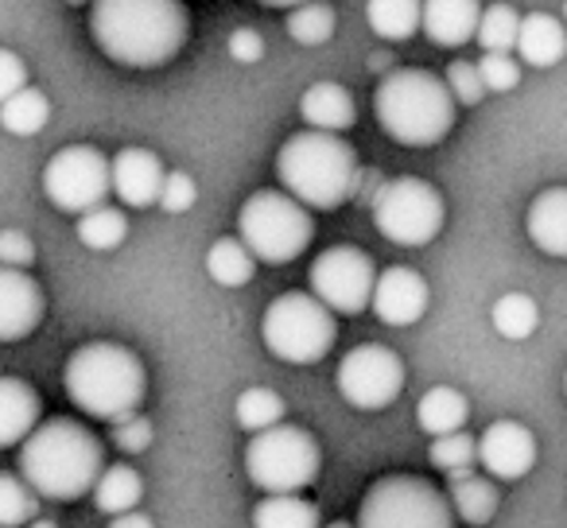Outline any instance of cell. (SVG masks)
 <instances>
[{"label":"cell","mask_w":567,"mask_h":528,"mask_svg":"<svg viewBox=\"0 0 567 528\" xmlns=\"http://www.w3.org/2000/svg\"><path fill=\"white\" fill-rule=\"evenodd\" d=\"M358 152L334 133H296L276 152V179L296 203L308 210H339L354 198L358 187Z\"/></svg>","instance_id":"obj_4"},{"label":"cell","mask_w":567,"mask_h":528,"mask_svg":"<svg viewBox=\"0 0 567 528\" xmlns=\"http://www.w3.org/2000/svg\"><path fill=\"white\" fill-rule=\"evenodd\" d=\"M528 241L548 257H567V187H548L528 203Z\"/></svg>","instance_id":"obj_19"},{"label":"cell","mask_w":567,"mask_h":528,"mask_svg":"<svg viewBox=\"0 0 567 528\" xmlns=\"http://www.w3.org/2000/svg\"><path fill=\"white\" fill-rule=\"evenodd\" d=\"M105 470V451L79 420H48L20 447V478L48 501H74L94 494Z\"/></svg>","instance_id":"obj_2"},{"label":"cell","mask_w":567,"mask_h":528,"mask_svg":"<svg viewBox=\"0 0 567 528\" xmlns=\"http://www.w3.org/2000/svg\"><path fill=\"white\" fill-rule=\"evenodd\" d=\"M284 412H288V404H284V396L272 393V389H245V393L234 401L237 424H241L245 432H252V435L284 424Z\"/></svg>","instance_id":"obj_32"},{"label":"cell","mask_w":567,"mask_h":528,"mask_svg":"<svg viewBox=\"0 0 567 528\" xmlns=\"http://www.w3.org/2000/svg\"><path fill=\"white\" fill-rule=\"evenodd\" d=\"M373 315L385 327H412L424 319L427 311V280L416 269H393L378 272V284H373V300H370Z\"/></svg>","instance_id":"obj_15"},{"label":"cell","mask_w":567,"mask_h":528,"mask_svg":"<svg viewBox=\"0 0 567 528\" xmlns=\"http://www.w3.org/2000/svg\"><path fill=\"white\" fill-rule=\"evenodd\" d=\"M43 288L28 272L0 269V342H20L43 323Z\"/></svg>","instance_id":"obj_16"},{"label":"cell","mask_w":567,"mask_h":528,"mask_svg":"<svg viewBox=\"0 0 567 528\" xmlns=\"http://www.w3.org/2000/svg\"><path fill=\"white\" fill-rule=\"evenodd\" d=\"M63 389L79 412L121 424V420L141 412L148 377H144V362L128 346L86 342L66 358Z\"/></svg>","instance_id":"obj_3"},{"label":"cell","mask_w":567,"mask_h":528,"mask_svg":"<svg viewBox=\"0 0 567 528\" xmlns=\"http://www.w3.org/2000/svg\"><path fill=\"white\" fill-rule=\"evenodd\" d=\"M311 296L334 315H362L373 300L378 269L358 245H334L311 260Z\"/></svg>","instance_id":"obj_12"},{"label":"cell","mask_w":567,"mask_h":528,"mask_svg":"<svg viewBox=\"0 0 567 528\" xmlns=\"http://www.w3.org/2000/svg\"><path fill=\"white\" fill-rule=\"evenodd\" d=\"M43 195L63 214H90L113 195V159L90 144H71L55 152L43 167Z\"/></svg>","instance_id":"obj_11"},{"label":"cell","mask_w":567,"mask_h":528,"mask_svg":"<svg viewBox=\"0 0 567 528\" xmlns=\"http://www.w3.org/2000/svg\"><path fill=\"white\" fill-rule=\"evenodd\" d=\"M300 117L308 121V128L316 133H347L358 121V105L354 94L339 82H316V86L303 90L300 97Z\"/></svg>","instance_id":"obj_20"},{"label":"cell","mask_w":567,"mask_h":528,"mask_svg":"<svg viewBox=\"0 0 567 528\" xmlns=\"http://www.w3.org/2000/svg\"><path fill=\"white\" fill-rule=\"evenodd\" d=\"M35 260V245L20 229H0V269H20L28 272Z\"/></svg>","instance_id":"obj_39"},{"label":"cell","mask_w":567,"mask_h":528,"mask_svg":"<svg viewBox=\"0 0 567 528\" xmlns=\"http://www.w3.org/2000/svg\"><path fill=\"white\" fill-rule=\"evenodd\" d=\"M195 198H198V187H195V179H190L187 172H167L164 190H159V206H164L167 214L190 210V206H195Z\"/></svg>","instance_id":"obj_40"},{"label":"cell","mask_w":567,"mask_h":528,"mask_svg":"<svg viewBox=\"0 0 567 528\" xmlns=\"http://www.w3.org/2000/svg\"><path fill=\"white\" fill-rule=\"evenodd\" d=\"M427 458H432L435 470H443L447 478H451V474H463V470H471V466L478 463V439H471L466 432L440 435V439H432Z\"/></svg>","instance_id":"obj_36"},{"label":"cell","mask_w":567,"mask_h":528,"mask_svg":"<svg viewBox=\"0 0 567 528\" xmlns=\"http://www.w3.org/2000/svg\"><path fill=\"white\" fill-rule=\"evenodd\" d=\"M229 59H234V63H260V59H265V40H260L257 32H252V28H237L234 35H229Z\"/></svg>","instance_id":"obj_43"},{"label":"cell","mask_w":567,"mask_h":528,"mask_svg":"<svg viewBox=\"0 0 567 528\" xmlns=\"http://www.w3.org/2000/svg\"><path fill=\"white\" fill-rule=\"evenodd\" d=\"M110 528H156V525H152V520L144 517V513L133 509V513H121V517H113Z\"/></svg>","instance_id":"obj_44"},{"label":"cell","mask_w":567,"mask_h":528,"mask_svg":"<svg viewBox=\"0 0 567 528\" xmlns=\"http://www.w3.org/2000/svg\"><path fill=\"white\" fill-rule=\"evenodd\" d=\"M323 451L316 435L292 424H276L268 432L252 435L245 447V474L257 489L272 494H300L319 478Z\"/></svg>","instance_id":"obj_8"},{"label":"cell","mask_w":567,"mask_h":528,"mask_svg":"<svg viewBox=\"0 0 567 528\" xmlns=\"http://www.w3.org/2000/svg\"><path fill=\"white\" fill-rule=\"evenodd\" d=\"M35 509H40V494L17 474H0V528L32 525Z\"/></svg>","instance_id":"obj_35"},{"label":"cell","mask_w":567,"mask_h":528,"mask_svg":"<svg viewBox=\"0 0 567 528\" xmlns=\"http://www.w3.org/2000/svg\"><path fill=\"white\" fill-rule=\"evenodd\" d=\"M354 528H455V509L427 478L389 474L365 489Z\"/></svg>","instance_id":"obj_9"},{"label":"cell","mask_w":567,"mask_h":528,"mask_svg":"<svg viewBox=\"0 0 567 528\" xmlns=\"http://www.w3.org/2000/svg\"><path fill=\"white\" fill-rule=\"evenodd\" d=\"M365 20L373 35L404 43L424 28V0H365Z\"/></svg>","instance_id":"obj_25"},{"label":"cell","mask_w":567,"mask_h":528,"mask_svg":"<svg viewBox=\"0 0 567 528\" xmlns=\"http://www.w3.org/2000/svg\"><path fill=\"white\" fill-rule=\"evenodd\" d=\"M237 237L265 265H288L311 245L316 221L288 190H252L237 210Z\"/></svg>","instance_id":"obj_6"},{"label":"cell","mask_w":567,"mask_h":528,"mask_svg":"<svg viewBox=\"0 0 567 528\" xmlns=\"http://www.w3.org/2000/svg\"><path fill=\"white\" fill-rule=\"evenodd\" d=\"M370 210L378 234L393 245H404V249H420V245L435 241L443 229V218H447L443 195L432 183L416 179V175L381 183Z\"/></svg>","instance_id":"obj_10"},{"label":"cell","mask_w":567,"mask_h":528,"mask_svg":"<svg viewBox=\"0 0 567 528\" xmlns=\"http://www.w3.org/2000/svg\"><path fill=\"white\" fill-rule=\"evenodd\" d=\"M327 528H354V525H347V520H334V525H327Z\"/></svg>","instance_id":"obj_47"},{"label":"cell","mask_w":567,"mask_h":528,"mask_svg":"<svg viewBox=\"0 0 567 528\" xmlns=\"http://www.w3.org/2000/svg\"><path fill=\"white\" fill-rule=\"evenodd\" d=\"M517 55L525 66L548 71L567 55V28L548 12H528L520 17V35H517Z\"/></svg>","instance_id":"obj_22"},{"label":"cell","mask_w":567,"mask_h":528,"mask_svg":"<svg viewBox=\"0 0 567 528\" xmlns=\"http://www.w3.org/2000/svg\"><path fill=\"white\" fill-rule=\"evenodd\" d=\"M466 416H471V404H466V396L458 393V389H451V385L427 389V393L420 396V404H416V424L424 427L432 439L463 432Z\"/></svg>","instance_id":"obj_23"},{"label":"cell","mask_w":567,"mask_h":528,"mask_svg":"<svg viewBox=\"0 0 567 528\" xmlns=\"http://www.w3.org/2000/svg\"><path fill=\"white\" fill-rule=\"evenodd\" d=\"M90 35L105 59L133 71H152L187 48L190 12L183 0H94Z\"/></svg>","instance_id":"obj_1"},{"label":"cell","mask_w":567,"mask_h":528,"mask_svg":"<svg viewBox=\"0 0 567 528\" xmlns=\"http://www.w3.org/2000/svg\"><path fill=\"white\" fill-rule=\"evenodd\" d=\"M125 237H128V218L117 210V206H97V210H90L79 218V241L94 252L117 249Z\"/></svg>","instance_id":"obj_33"},{"label":"cell","mask_w":567,"mask_h":528,"mask_svg":"<svg viewBox=\"0 0 567 528\" xmlns=\"http://www.w3.org/2000/svg\"><path fill=\"white\" fill-rule=\"evenodd\" d=\"M334 385H339L342 401L354 404V408H389L404 389V362L381 342H365V346H354L339 362Z\"/></svg>","instance_id":"obj_13"},{"label":"cell","mask_w":567,"mask_h":528,"mask_svg":"<svg viewBox=\"0 0 567 528\" xmlns=\"http://www.w3.org/2000/svg\"><path fill=\"white\" fill-rule=\"evenodd\" d=\"M447 501H451V509H455V517L463 520V525L478 528V525H486V520H494L497 489H494V482L482 478V474L463 470V474H451Z\"/></svg>","instance_id":"obj_24"},{"label":"cell","mask_w":567,"mask_h":528,"mask_svg":"<svg viewBox=\"0 0 567 528\" xmlns=\"http://www.w3.org/2000/svg\"><path fill=\"white\" fill-rule=\"evenodd\" d=\"M141 474L133 470V466H105L102 478H97L94 486V505L102 513H110V517H121V513H133L136 505H141Z\"/></svg>","instance_id":"obj_28"},{"label":"cell","mask_w":567,"mask_h":528,"mask_svg":"<svg viewBox=\"0 0 567 528\" xmlns=\"http://www.w3.org/2000/svg\"><path fill=\"white\" fill-rule=\"evenodd\" d=\"M40 393L20 377H0V447L24 443L40 427Z\"/></svg>","instance_id":"obj_21"},{"label":"cell","mask_w":567,"mask_h":528,"mask_svg":"<svg viewBox=\"0 0 567 528\" xmlns=\"http://www.w3.org/2000/svg\"><path fill=\"white\" fill-rule=\"evenodd\" d=\"M373 113L389 141L404 148H432L455 128V97L447 82L420 66H401L381 79Z\"/></svg>","instance_id":"obj_5"},{"label":"cell","mask_w":567,"mask_h":528,"mask_svg":"<svg viewBox=\"0 0 567 528\" xmlns=\"http://www.w3.org/2000/svg\"><path fill=\"white\" fill-rule=\"evenodd\" d=\"M564 24H567V4H564Z\"/></svg>","instance_id":"obj_49"},{"label":"cell","mask_w":567,"mask_h":528,"mask_svg":"<svg viewBox=\"0 0 567 528\" xmlns=\"http://www.w3.org/2000/svg\"><path fill=\"white\" fill-rule=\"evenodd\" d=\"M288 35L300 48H323L334 35V9L327 0H308V4L288 12Z\"/></svg>","instance_id":"obj_34"},{"label":"cell","mask_w":567,"mask_h":528,"mask_svg":"<svg viewBox=\"0 0 567 528\" xmlns=\"http://www.w3.org/2000/svg\"><path fill=\"white\" fill-rule=\"evenodd\" d=\"M443 82H447L455 105H478L482 97H486V82H482V74H478V63H466V59H455V63L447 66V79Z\"/></svg>","instance_id":"obj_37"},{"label":"cell","mask_w":567,"mask_h":528,"mask_svg":"<svg viewBox=\"0 0 567 528\" xmlns=\"http://www.w3.org/2000/svg\"><path fill=\"white\" fill-rule=\"evenodd\" d=\"M478 74L486 82V94H509L520 82V63L513 55H482Z\"/></svg>","instance_id":"obj_38"},{"label":"cell","mask_w":567,"mask_h":528,"mask_svg":"<svg viewBox=\"0 0 567 528\" xmlns=\"http://www.w3.org/2000/svg\"><path fill=\"white\" fill-rule=\"evenodd\" d=\"M28 528H59V525H55V520H32Z\"/></svg>","instance_id":"obj_46"},{"label":"cell","mask_w":567,"mask_h":528,"mask_svg":"<svg viewBox=\"0 0 567 528\" xmlns=\"http://www.w3.org/2000/svg\"><path fill=\"white\" fill-rule=\"evenodd\" d=\"M478 463L486 474L502 482H517L533 470L536 463V439L517 420H497L482 432L478 439Z\"/></svg>","instance_id":"obj_14"},{"label":"cell","mask_w":567,"mask_h":528,"mask_svg":"<svg viewBox=\"0 0 567 528\" xmlns=\"http://www.w3.org/2000/svg\"><path fill=\"white\" fill-rule=\"evenodd\" d=\"M564 393H567V373H564Z\"/></svg>","instance_id":"obj_50"},{"label":"cell","mask_w":567,"mask_h":528,"mask_svg":"<svg viewBox=\"0 0 567 528\" xmlns=\"http://www.w3.org/2000/svg\"><path fill=\"white\" fill-rule=\"evenodd\" d=\"M48 121H51V102H48V94L35 86H24L17 97H9V102L0 105V125H4V133H12V136L43 133Z\"/></svg>","instance_id":"obj_29"},{"label":"cell","mask_w":567,"mask_h":528,"mask_svg":"<svg viewBox=\"0 0 567 528\" xmlns=\"http://www.w3.org/2000/svg\"><path fill=\"white\" fill-rule=\"evenodd\" d=\"M148 443H152V424L141 412L121 420V424H113V447L125 451V455H141V451H148Z\"/></svg>","instance_id":"obj_41"},{"label":"cell","mask_w":567,"mask_h":528,"mask_svg":"<svg viewBox=\"0 0 567 528\" xmlns=\"http://www.w3.org/2000/svg\"><path fill=\"white\" fill-rule=\"evenodd\" d=\"M265 9H300V4H308V0H260Z\"/></svg>","instance_id":"obj_45"},{"label":"cell","mask_w":567,"mask_h":528,"mask_svg":"<svg viewBox=\"0 0 567 528\" xmlns=\"http://www.w3.org/2000/svg\"><path fill=\"white\" fill-rule=\"evenodd\" d=\"M24 86H28V66H24V59H20L17 51L0 48V105L9 102V97H17Z\"/></svg>","instance_id":"obj_42"},{"label":"cell","mask_w":567,"mask_h":528,"mask_svg":"<svg viewBox=\"0 0 567 528\" xmlns=\"http://www.w3.org/2000/svg\"><path fill=\"white\" fill-rule=\"evenodd\" d=\"M517 35H520V17L513 4H489L482 9V20H478V48L486 55H509L517 51Z\"/></svg>","instance_id":"obj_31"},{"label":"cell","mask_w":567,"mask_h":528,"mask_svg":"<svg viewBox=\"0 0 567 528\" xmlns=\"http://www.w3.org/2000/svg\"><path fill=\"white\" fill-rule=\"evenodd\" d=\"M206 272H210L214 284L241 288V284H249L252 272H257V257L245 249L241 237H221V241H214L210 252H206Z\"/></svg>","instance_id":"obj_26"},{"label":"cell","mask_w":567,"mask_h":528,"mask_svg":"<svg viewBox=\"0 0 567 528\" xmlns=\"http://www.w3.org/2000/svg\"><path fill=\"white\" fill-rule=\"evenodd\" d=\"M489 319H494V331L502 334V339L509 342H525L528 334L540 327V308H536L533 296L525 292H509L502 296V300L494 303V311H489Z\"/></svg>","instance_id":"obj_30"},{"label":"cell","mask_w":567,"mask_h":528,"mask_svg":"<svg viewBox=\"0 0 567 528\" xmlns=\"http://www.w3.org/2000/svg\"><path fill=\"white\" fill-rule=\"evenodd\" d=\"M478 0H424V35L440 48H463L478 35Z\"/></svg>","instance_id":"obj_18"},{"label":"cell","mask_w":567,"mask_h":528,"mask_svg":"<svg viewBox=\"0 0 567 528\" xmlns=\"http://www.w3.org/2000/svg\"><path fill=\"white\" fill-rule=\"evenodd\" d=\"M66 4H74V9H79V4H94V0H66Z\"/></svg>","instance_id":"obj_48"},{"label":"cell","mask_w":567,"mask_h":528,"mask_svg":"<svg viewBox=\"0 0 567 528\" xmlns=\"http://www.w3.org/2000/svg\"><path fill=\"white\" fill-rule=\"evenodd\" d=\"M164 164L156 152L148 148H121L113 156V195L133 210H148L152 203L159 206V190H164Z\"/></svg>","instance_id":"obj_17"},{"label":"cell","mask_w":567,"mask_h":528,"mask_svg":"<svg viewBox=\"0 0 567 528\" xmlns=\"http://www.w3.org/2000/svg\"><path fill=\"white\" fill-rule=\"evenodd\" d=\"M334 334H339L334 311L323 308L311 292L276 296V300L265 308V319H260L265 350L288 365L323 362L334 346Z\"/></svg>","instance_id":"obj_7"},{"label":"cell","mask_w":567,"mask_h":528,"mask_svg":"<svg viewBox=\"0 0 567 528\" xmlns=\"http://www.w3.org/2000/svg\"><path fill=\"white\" fill-rule=\"evenodd\" d=\"M252 528H323L319 505L300 494H272L252 509Z\"/></svg>","instance_id":"obj_27"}]
</instances>
